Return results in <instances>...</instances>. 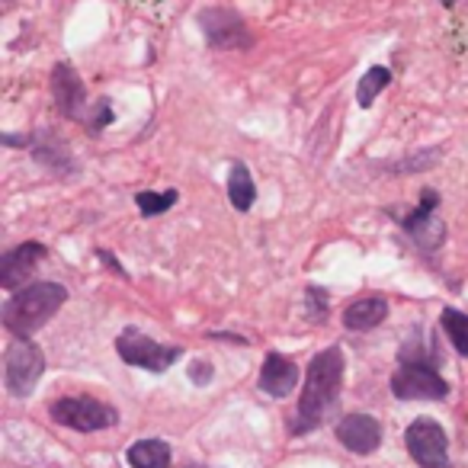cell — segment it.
Listing matches in <instances>:
<instances>
[{
	"label": "cell",
	"instance_id": "obj_18",
	"mask_svg": "<svg viewBox=\"0 0 468 468\" xmlns=\"http://www.w3.org/2000/svg\"><path fill=\"white\" fill-rule=\"evenodd\" d=\"M132 468H170V446L164 440H138L125 452Z\"/></svg>",
	"mask_w": 468,
	"mask_h": 468
},
{
	"label": "cell",
	"instance_id": "obj_12",
	"mask_svg": "<svg viewBox=\"0 0 468 468\" xmlns=\"http://www.w3.org/2000/svg\"><path fill=\"white\" fill-rule=\"evenodd\" d=\"M337 440L356 455H372L382 446V423L372 414H346L337 423Z\"/></svg>",
	"mask_w": 468,
	"mask_h": 468
},
{
	"label": "cell",
	"instance_id": "obj_19",
	"mask_svg": "<svg viewBox=\"0 0 468 468\" xmlns=\"http://www.w3.org/2000/svg\"><path fill=\"white\" fill-rule=\"evenodd\" d=\"M388 84H391V68L372 65L369 71H366L363 78H359V84H356V103H359V110H369V106L378 100V93H382Z\"/></svg>",
	"mask_w": 468,
	"mask_h": 468
},
{
	"label": "cell",
	"instance_id": "obj_21",
	"mask_svg": "<svg viewBox=\"0 0 468 468\" xmlns=\"http://www.w3.org/2000/svg\"><path fill=\"white\" fill-rule=\"evenodd\" d=\"M176 199H180V193H176V189H164V193H138L135 206H138V212H142L144 218H151V215H164L167 208H174Z\"/></svg>",
	"mask_w": 468,
	"mask_h": 468
},
{
	"label": "cell",
	"instance_id": "obj_9",
	"mask_svg": "<svg viewBox=\"0 0 468 468\" xmlns=\"http://www.w3.org/2000/svg\"><path fill=\"white\" fill-rule=\"evenodd\" d=\"M404 446H408L410 459L420 468H449V440L446 430L430 417H417L408 430H404Z\"/></svg>",
	"mask_w": 468,
	"mask_h": 468
},
{
	"label": "cell",
	"instance_id": "obj_11",
	"mask_svg": "<svg viewBox=\"0 0 468 468\" xmlns=\"http://www.w3.org/2000/svg\"><path fill=\"white\" fill-rule=\"evenodd\" d=\"M52 100L65 119H87V112H90L84 80L78 78V71L68 61L52 68Z\"/></svg>",
	"mask_w": 468,
	"mask_h": 468
},
{
	"label": "cell",
	"instance_id": "obj_7",
	"mask_svg": "<svg viewBox=\"0 0 468 468\" xmlns=\"http://www.w3.org/2000/svg\"><path fill=\"white\" fill-rule=\"evenodd\" d=\"M199 29L206 36V42L218 52H244V48L254 46V36H250L248 23L241 14H234L228 7H206L199 16Z\"/></svg>",
	"mask_w": 468,
	"mask_h": 468
},
{
	"label": "cell",
	"instance_id": "obj_2",
	"mask_svg": "<svg viewBox=\"0 0 468 468\" xmlns=\"http://www.w3.org/2000/svg\"><path fill=\"white\" fill-rule=\"evenodd\" d=\"M68 302V289L61 282H29L20 292H10V299L0 308V321L14 337H33L39 327H46L61 305Z\"/></svg>",
	"mask_w": 468,
	"mask_h": 468
},
{
	"label": "cell",
	"instance_id": "obj_10",
	"mask_svg": "<svg viewBox=\"0 0 468 468\" xmlns=\"http://www.w3.org/2000/svg\"><path fill=\"white\" fill-rule=\"evenodd\" d=\"M46 244L39 241H27L20 248L7 250V254L0 257V286L7 289V292H20L23 286H29V276L36 273L42 261H46Z\"/></svg>",
	"mask_w": 468,
	"mask_h": 468
},
{
	"label": "cell",
	"instance_id": "obj_8",
	"mask_svg": "<svg viewBox=\"0 0 468 468\" xmlns=\"http://www.w3.org/2000/svg\"><path fill=\"white\" fill-rule=\"evenodd\" d=\"M436 208H440V193L427 186L420 193V206L401 221L404 234H408L423 254H436V250L446 244V225H442V218L436 215Z\"/></svg>",
	"mask_w": 468,
	"mask_h": 468
},
{
	"label": "cell",
	"instance_id": "obj_13",
	"mask_svg": "<svg viewBox=\"0 0 468 468\" xmlns=\"http://www.w3.org/2000/svg\"><path fill=\"white\" fill-rule=\"evenodd\" d=\"M33 157H36V164H42L48 174L61 176V180H71V176L78 174V164H74L71 151H68V144L61 142L55 132H39V135L33 138Z\"/></svg>",
	"mask_w": 468,
	"mask_h": 468
},
{
	"label": "cell",
	"instance_id": "obj_14",
	"mask_svg": "<svg viewBox=\"0 0 468 468\" xmlns=\"http://www.w3.org/2000/svg\"><path fill=\"white\" fill-rule=\"evenodd\" d=\"M299 366L292 363L289 356H282V353H267V359H263V369H261V391H267L270 398H286L295 391V385H299Z\"/></svg>",
	"mask_w": 468,
	"mask_h": 468
},
{
	"label": "cell",
	"instance_id": "obj_24",
	"mask_svg": "<svg viewBox=\"0 0 468 468\" xmlns=\"http://www.w3.org/2000/svg\"><path fill=\"white\" fill-rule=\"evenodd\" d=\"M212 376H215V369L208 359H193V363H189V382L193 385H208Z\"/></svg>",
	"mask_w": 468,
	"mask_h": 468
},
{
	"label": "cell",
	"instance_id": "obj_16",
	"mask_svg": "<svg viewBox=\"0 0 468 468\" xmlns=\"http://www.w3.org/2000/svg\"><path fill=\"white\" fill-rule=\"evenodd\" d=\"M228 202L238 212H250V206L257 202V183L244 161H234L228 167Z\"/></svg>",
	"mask_w": 468,
	"mask_h": 468
},
{
	"label": "cell",
	"instance_id": "obj_23",
	"mask_svg": "<svg viewBox=\"0 0 468 468\" xmlns=\"http://www.w3.org/2000/svg\"><path fill=\"white\" fill-rule=\"evenodd\" d=\"M327 318V292L318 286H308V321Z\"/></svg>",
	"mask_w": 468,
	"mask_h": 468
},
{
	"label": "cell",
	"instance_id": "obj_4",
	"mask_svg": "<svg viewBox=\"0 0 468 468\" xmlns=\"http://www.w3.org/2000/svg\"><path fill=\"white\" fill-rule=\"evenodd\" d=\"M55 423L68 430H78V433H97V430H110L119 423V410L112 404H103L97 398H58V401L48 408Z\"/></svg>",
	"mask_w": 468,
	"mask_h": 468
},
{
	"label": "cell",
	"instance_id": "obj_3",
	"mask_svg": "<svg viewBox=\"0 0 468 468\" xmlns=\"http://www.w3.org/2000/svg\"><path fill=\"white\" fill-rule=\"evenodd\" d=\"M391 395L401 401H442L449 395V382L430 359H408L391 376Z\"/></svg>",
	"mask_w": 468,
	"mask_h": 468
},
{
	"label": "cell",
	"instance_id": "obj_1",
	"mask_svg": "<svg viewBox=\"0 0 468 468\" xmlns=\"http://www.w3.org/2000/svg\"><path fill=\"white\" fill-rule=\"evenodd\" d=\"M340 385H344V350L340 346H327L308 363L305 388L299 398V414H295L292 433H308V430L321 427L331 414V408L340 398Z\"/></svg>",
	"mask_w": 468,
	"mask_h": 468
},
{
	"label": "cell",
	"instance_id": "obj_17",
	"mask_svg": "<svg viewBox=\"0 0 468 468\" xmlns=\"http://www.w3.org/2000/svg\"><path fill=\"white\" fill-rule=\"evenodd\" d=\"M440 161H442V148H420V151H410V154L398 157V161L378 164V167L388 176H408V174H427V170H433Z\"/></svg>",
	"mask_w": 468,
	"mask_h": 468
},
{
	"label": "cell",
	"instance_id": "obj_20",
	"mask_svg": "<svg viewBox=\"0 0 468 468\" xmlns=\"http://www.w3.org/2000/svg\"><path fill=\"white\" fill-rule=\"evenodd\" d=\"M440 327L446 334V340L455 346L459 356H468V314L459 308H442L440 314Z\"/></svg>",
	"mask_w": 468,
	"mask_h": 468
},
{
	"label": "cell",
	"instance_id": "obj_22",
	"mask_svg": "<svg viewBox=\"0 0 468 468\" xmlns=\"http://www.w3.org/2000/svg\"><path fill=\"white\" fill-rule=\"evenodd\" d=\"M112 119H116V112H112V103L103 97L100 103H93V106H90V112H87L84 122L90 125L93 132H100V129H106V125H112Z\"/></svg>",
	"mask_w": 468,
	"mask_h": 468
},
{
	"label": "cell",
	"instance_id": "obj_26",
	"mask_svg": "<svg viewBox=\"0 0 468 468\" xmlns=\"http://www.w3.org/2000/svg\"><path fill=\"white\" fill-rule=\"evenodd\" d=\"M446 4H455V0H446Z\"/></svg>",
	"mask_w": 468,
	"mask_h": 468
},
{
	"label": "cell",
	"instance_id": "obj_6",
	"mask_svg": "<svg viewBox=\"0 0 468 468\" xmlns=\"http://www.w3.org/2000/svg\"><path fill=\"white\" fill-rule=\"evenodd\" d=\"M116 353L122 363L138 366V369H148V372H167L170 366L183 356L180 346L157 344V340H151L148 334H142L138 327H125V331L119 334Z\"/></svg>",
	"mask_w": 468,
	"mask_h": 468
},
{
	"label": "cell",
	"instance_id": "obj_15",
	"mask_svg": "<svg viewBox=\"0 0 468 468\" xmlns=\"http://www.w3.org/2000/svg\"><path fill=\"white\" fill-rule=\"evenodd\" d=\"M388 318V302L382 295H366V299H356L344 308V327L346 331H372L382 321Z\"/></svg>",
	"mask_w": 468,
	"mask_h": 468
},
{
	"label": "cell",
	"instance_id": "obj_25",
	"mask_svg": "<svg viewBox=\"0 0 468 468\" xmlns=\"http://www.w3.org/2000/svg\"><path fill=\"white\" fill-rule=\"evenodd\" d=\"M97 261L103 263V267L110 270V273H116L119 280H129V273H125V270L119 267V261H116V257L110 254V250H103V248H100V250H97Z\"/></svg>",
	"mask_w": 468,
	"mask_h": 468
},
{
	"label": "cell",
	"instance_id": "obj_5",
	"mask_svg": "<svg viewBox=\"0 0 468 468\" xmlns=\"http://www.w3.org/2000/svg\"><path fill=\"white\" fill-rule=\"evenodd\" d=\"M46 372V356L29 337H16L4 356V382L14 398H29Z\"/></svg>",
	"mask_w": 468,
	"mask_h": 468
}]
</instances>
